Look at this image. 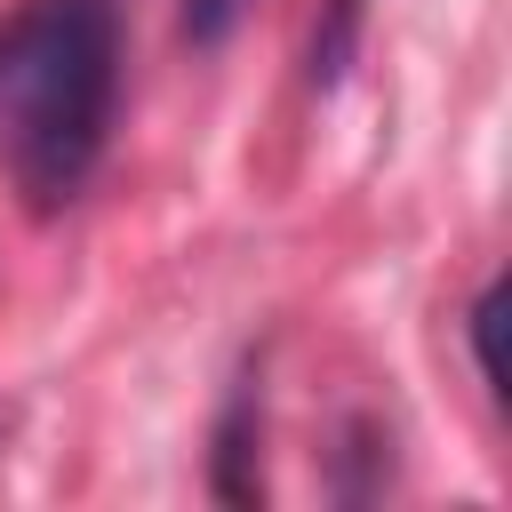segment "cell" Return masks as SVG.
<instances>
[{
  "label": "cell",
  "mask_w": 512,
  "mask_h": 512,
  "mask_svg": "<svg viewBox=\"0 0 512 512\" xmlns=\"http://www.w3.org/2000/svg\"><path fill=\"white\" fill-rule=\"evenodd\" d=\"M256 440H264V408H256V384H240L216 424V496L224 504H256V472H248Z\"/></svg>",
  "instance_id": "cell-2"
},
{
  "label": "cell",
  "mask_w": 512,
  "mask_h": 512,
  "mask_svg": "<svg viewBox=\"0 0 512 512\" xmlns=\"http://www.w3.org/2000/svg\"><path fill=\"white\" fill-rule=\"evenodd\" d=\"M248 0H184V32L200 40V48H216L224 32H232V16H240Z\"/></svg>",
  "instance_id": "cell-3"
},
{
  "label": "cell",
  "mask_w": 512,
  "mask_h": 512,
  "mask_svg": "<svg viewBox=\"0 0 512 512\" xmlns=\"http://www.w3.org/2000/svg\"><path fill=\"white\" fill-rule=\"evenodd\" d=\"M120 0H24L0 24V176L32 216L88 192L120 120Z\"/></svg>",
  "instance_id": "cell-1"
}]
</instances>
